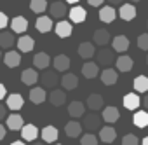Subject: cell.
Instances as JSON below:
<instances>
[{"label": "cell", "instance_id": "56", "mask_svg": "<svg viewBox=\"0 0 148 145\" xmlns=\"http://www.w3.org/2000/svg\"><path fill=\"white\" fill-rule=\"evenodd\" d=\"M0 58H2V52H0Z\"/></svg>", "mask_w": 148, "mask_h": 145}, {"label": "cell", "instance_id": "54", "mask_svg": "<svg viewBox=\"0 0 148 145\" xmlns=\"http://www.w3.org/2000/svg\"><path fill=\"white\" fill-rule=\"evenodd\" d=\"M54 145H61V143H54Z\"/></svg>", "mask_w": 148, "mask_h": 145}, {"label": "cell", "instance_id": "3", "mask_svg": "<svg viewBox=\"0 0 148 145\" xmlns=\"http://www.w3.org/2000/svg\"><path fill=\"white\" fill-rule=\"evenodd\" d=\"M38 81L42 82V88L45 89V88H54L61 79L58 77V72H56V70H54V72H51V70H44V74L40 75Z\"/></svg>", "mask_w": 148, "mask_h": 145}, {"label": "cell", "instance_id": "48", "mask_svg": "<svg viewBox=\"0 0 148 145\" xmlns=\"http://www.w3.org/2000/svg\"><path fill=\"white\" fill-rule=\"evenodd\" d=\"M141 103H143V107H145V108H148V95H145V98L141 100Z\"/></svg>", "mask_w": 148, "mask_h": 145}, {"label": "cell", "instance_id": "17", "mask_svg": "<svg viewBox=\"0 0 148 145\" xmlns=\"http://www.w3.org/2000/svg\"><path fill=\"white\" fill-rule=\"evenodd\" d=\"M68 14H70V19H71V23H82V21H86V18H87V12H86V9H84V7H80V6L71 7V9L68 11Z\"/></svg>", "mask_w": 148, "mask_h": 145}, {"label": "cell", "instance_id": "37", "mask_svg": "<svg viewBox=\"0 0 148 145\" xmlns=\"http://www.w3.org/2000/svg\"><path fill=\"white\" fill-rule=\"evenodd\" d=\"M136 93H148V77L146 75H138L132 82Z\"/></svg>", "mask_w": 148, "mask_h": 145}, {"label": "cell", "instance_id": "8", "mask_svg": "<svg viewBox=\"0 0 148 145\" xmlns=\"http://www.w3.org/2000/svg\"><path fill=\"white\" fill-rule=\"evenodd\" d=\"M82 75H84L86 79H94V77H98V75H99V66H98V63H94V61H86V63L82 65Z\"/></svg>", "mask_w": 148, "mask_h": 145}, {"label": "cell", "instance_id": "23", "mask_svg": "<svg viewBox=\"0 0 148 145\" xmlns=\"http://www.w3.org/2000/svg\"><path fill=\"white\" fill-rule=\"evenodd\" d=\"M115 18H117V11L112 6H103L99 9V19L103 23H112V21H115Z\"/></svg>", "mask_w": 148, "mask_h": 145}, {"label": "cell", "instance_id": "42", "mask_svg": "<svg viewBox=\"0 0 148 145\" xmlns=\"http://www.w3.org/2000/svg\"><path fill=\"white\" fill-rule=\"evenodd\" d=\"M9 25V18L4 14V12H0V32L5 30V26Z\"/></svg>", "mask_w": 148, "mask_h": 145}, {"label": "cell", "instance_id": "5", "mask_svg": "<svg viewBox=\"0 0 148 145\" xmlns=\"http://www.w3.org/2000/svg\"><path fill=\"white\" fill-rule=\"evenodd\" d=\"M117 138V131L113 126H105L99 129V135H98V140H101L103 143H113Z\"/></svg>", "mask_w": 148, "mask_h": 145}, {"label": "cell", "instance_id": "51", "mask_svg": "<svg viewBox=\"0 0 148 145\" xmlns=\"http://www.w3.org/2000/svg\"><path fill=\"white\" fill-rule=\"evenodd\" d=\"M64 2H66V4H77L79 0H64Z\"/></svg>", "mask_w": 148, "mask_h": 145}, {"label": "cell", "instance_id": "46", "mask_svg": "<svg viewBox=\"0 0 148 145\" xmlns=\"http://www.w3.org/2000/svg\"><path fill=\"white\" fill-rule=\"evenodd\" d=\"M5 138V126L0 124V140H4Z\"/></svg>", "mask_w": 148, "mask_h": 145}, {"label": "cell", "instance_id": "13", "mask_svg": "<svg viewBox=\"0 0 148 145\" xmlns=\"http://www.w3.org/2000/svg\"><path fill=\"white\" fill-rule=\"evenodd\" d=\"M11 30H12V33H25V32L28 30V21H26V18H23V16L12 18V21H11Z\"/></svg>", "mask_w": 148, "mask_h": 145}, {"label": "cell", "instance_id": "31", "mask_svg": "<svg viewBox=\"0 0 148 145\" xmlns=\"http://www.w3.org/2000/svg\"><path fill=\"white\" fill-rule=\"evenodd\" d=\"M49 102H51L54 107H61V105H64V102H66L64 89H52L51 95H49Z\"/></svg>", "mask_w": 148, "mask_h": 145}, {"label": "cell", "instance_id": "14", "mask_svg": "<svg viewBox=\"0 0 148 145\" xmlns=\"http://www.w3.org/2000/svg\"><path fill=\"white\" fill-rule=\"evenodd\" d=\"M86 107L91 108V112H98L99 108H103V96L98 95V93H92L87 96V102H86Z\"/></svg>", "mask_w": 148, "mask_h": 145}, {"label": "cell", "instance_id": "36", "mask_svg": "<svg viewBox=\"0 0 148 145\" xmlns=\"http://www.w3.org/2000/svg\"><path fill=\"white\" fill-rule=\"evenodd\" d=\"M132 122L138 128H146L148 126V112L146 110H136L132 115Z\"/></svg>", "mask_w": 148, "mask_h": 145}, {"label": "cell", "instance_id": "33", "mask_svg": "<svg viewBox=\"0 0 148 145\" xmlns=\"http://www.w3.org/2000/svg\"><path fill=\"white\" fill-rule=\"evenodd\" d=\"M99 75H101V82L105 86H113L117 82V70H113V68H105Z\"/></svg>", "mask_w": 148, "mask_h": 145}, {"label": "cell", "instance_id": "26", "mask_svg": "<svg viewBox=\"0 0 148 145\" xmlns=\"http://www.w3.org/2000/svg\"><path fill=\"white\" fill-rule=\"evenodd\" d=\"M51 63V58L47 52H37L33 56V66H37V70H47Z\"/></svg>", "mask_w": 148, "mask_h": 145}, {"label": "cell", "instance_id": "40", "mask_svg": "<svg viewBox=\"0 0 148 145\" xmlns=\"http://www.w3.org/2000/svg\"><path fill=\"white\" fill-rule=\"evenodd\" d=\"M122 145H139V140H138L136 135L129 133V135H125V136L122 138Z\"/></svg>", "mask_w": 148, "mask_h": 145}, {"label": "cell", "instance_id": "39", "mask_svg": "<svg viewBox=\"0 0 148 145\" xmlns=\"http://www.w3.org/2000/svg\"><path fill=\"white\" fill-rule=\"evenodd\" d=\"M98 136L94 133H86L82 138H80V145H98Z\"/></svg>", "mask_w": 148, "mask_h": 145}, {"label": "cell", "instance_id": "22", "mask_svg": "<svg viewBox=\"0 0 148 145\" xmlns=\"http://www.w3.org/2000/svg\"><path fill=\"white\" fill-rule=\"evenodd\" d=\"M49 12H51V18L61 19V18H64V14L68 12V9H66L64 2H52V4H51V9H49Z\"/></svg>", "mask_w": 148, "mask_h": 145}, {"label": "cell", "instance_id": "34", "mask_svg": "<svg viewBox=\"0 0 148 145\" xmlns=\"http://www.w3.org/2000/svg\"><path fill=\"white\" fill-rule=\"evenodd\" d=\"M18 49L21 51V52H30L32 49H33V46H35V40L30 37V35H23V37H19L18 39Z\"/></svg>", "mask_w": 148, "mask_h": 145}, {"label": "cell", "instance_id": "50", "mask_svg": "<svg viewBox=\"0 0 148 145\" xmlns=\"http://www.w3.org/2000/svg\"><path fill=\"white\" fill-rule=\"evenodd\" d=\"M141 145H148V136H145V138L141 140Z\"/></svg>", "mask_w": 148, "mask_h": 145}, {"label": "cell", "instance_id": "53", "mask_svg": "<svg viewBox=\"0 0 148 145\" xmlns=\"http://www.w3.org/2000/svg\"><path fill=\"white\" fill-rule=\"evenodd\" d=\"M136 2H141V0H131V4H136Z\"/></svg>", "mask_w": 148, "mask_h": 145}, {"label": "cell", "instance_id": "47", "mask_svg": "<svg viewBox=\"0 0 148 145\" xmlns=\"http://www.w3.org/2000/svg\"><path fill=\"white\" fill-rule=\"evenodd\" d=\"M110 2V6L113 7V6H122V0H108Z\"/></svg>", "mask_w": 148, "mask_h": 145}, {"label": "cell", "instance_id": "25", "mask_svg": "<svg viewBox=\"0 0 148 145\" xmlns=\"http://www.w3.org/2000/svg\"><path fill=\"white\" fill-rule=\"evenodd\" d=\"M96 54V47L92 42H82L79 46V56L84 58V59H91L92 56Z\"/></svg>", "mask_w": 148, "mask_h": 145}, {"label": "cell", "instance_id": "10", "mask_svg": "<svg viewBox=\"0 0 148 145\" xmlns=\"http://www.w3.org/2000/svg\"><path fill=\"white\" fill-rule=\"evenodd\" d=\"M38 79H40V75L37 74L35 68H26V70H23V74H21V81L26 86H35L38 82Z\"/></svg>", "mask_w": 148, "mask_h": 145}, {"label": "cell", "instance_id": "41", "mask_svg": "<svg viewBox=\"0 0 148 145\" xmlns=\"http://www.w3.org/2000/svg\"><path fill=\"white\" fill-rule=\"evenodd\" d=\"M138 47L143 51H148V33H141L138 37Z\"/></svg>", "mask_w": 148, "mask_h": 145}, {"label": "cell", "instance_id": "29", "mask_svg": "<svg viewBox=\"0 0 148 145\" xmlns=\"http://www.w3.org/2000/svg\"><path fill=\"white\" fill-rule=\"evenodd\" d=\"M64 133H66V136H70V138H77V136H80V133H82V124L77 122V121H70V122H66V126H64Z\"/></svg>", "mask_w": 148, "mask_h": 145}, {"label": "cell", "instance_id": "49", "mask_svg": "<svg viewBox=\"0 0 148 145\" xmlns=\"http://www.w3.org/2000/svg\"><path fill=\"white\" fill-rule=\"evenodd\" d=\"M11 145H26V143H25L23 140H16V142H12Z\"/></svg>", "mask_w": 148, "mask_h": 145}, {"label": "cell", "instance_id": "7", "mask_svg": "<svg viewBox=\"0 0 148 145\" xmlns=\"http://www.w3.org/2000/svg\"><path fill=\"white\" fill-rule=\"evenodd\" d=\"M40 136H42V140H44L45 143H56V142H58V136H59V131H58V128H54V126H45V128L40 131Z\"/></svg>", "mask_w": 148, "mask_h": 145}, {"label": "cell", "instance_id": "24", "mask_svg": "<svg viewBox=\"0 0 148 145\" xmlns=\"http://www.w3.org/2000/svg\"><path fill=\"white\" fill-rule=\"evenodd\" d=\"M35 26H37V30H38L40 33H47V32L52 30L54 23H52V18H51V16H40V18L37 19Z\"/></svg>", "mask_w": 148, "mask_h": 145}, {"label": "cell", "instance_id": "32", "mask_svg": "<svg viewBox=\"0 0 148 145\" xmlns=\"http://www.w3.org/2000/svg\"><path fill=\"white\" fill-rule=\"evenodd\" d=\"M119 117H120V114H119V108H117V107H106V108L103 110V115H101V119H103L105 122H108V124L117 122Z\"/></svg>", "mask_w": 148, "mask_h": 145}, {"label": "cell", "instance_id": "38", "mask_svg": "<svg viewBox=\"0 0 148 145\" xmlns=\"http://www.w3.org/2000/svg\"><path fill=\"white\" fill-rule=\"evenodd\" d=\"M30 9L35 14H42L47 11V0H30Z\"/></svg>", "mask_w": 148, "mask_h": 145}, {"label": "cell", "instance_id": "55", "mask_svg": "<svg viewBox=\"0 0 148 145\" xmlns=\"http://www.w3.org/2000/svg\"><path fill=\"white\" fill-rule=\"evenodd\" d=\"M146 63H148V56H146Z\"/></svg>", "mask_w": 148, "mask_h": 145}, {"label": "cell", "instance_id": "16", "mask_svg": "<svg viewBox=\"0 0 148 145\" xmlns=\"http://www.w3.org/2000/svg\"><path fill=\"white\" fill-rule=\"evenodd\" d=\"M68 114H70V117H73V119H79V117L86 115V105H84L82 102H71V103L68 105Z\"/></svg>", "mask_w": 148, "mask_h": 145}, {"label": "cell", "instance_id": "4", "mask_svg": "<svg viewBox=\"0 0 148 145\" xmlns=\"http://www.w3.org/2000/svg\"><path fill=\"white\" fill-rule=\"evenodd\" d=\"M110 40H112V37H110V32H108L106 28H99V30H96L94 35H92V42H94L96 46H99V47H106Z\"/></svg>", "mask_w": 148, "mask_h": 145}, {"label": "cell", "instance_id": "45", "mask_svg": "<svg viewBox=\"0 0 148 145\" xmlns=\"http://www.w3.org/2000/svg\"><path fill=\"white\" fill-rule=\"evenodd\" d=\"M5 95H7L5 86H4V84H0V100H4V98H5Z\"/></svg>", "mask_w": 148, "mask_h": 145}, {"label": "cell", "instance_id": "12", "mask_svg": "<svg viewBox=\"0 0 148 145\" xmlns=\"http://www.w3.org/2000/svg\"><path fill=\"white\" fill-rule=\"evenodd\" d=\"M23 105H25V100H23V96L19 93H12V95L7 96V108L9 110L18 112V110L23 108Z\"/></svg>", "mask_w": 148, "mask_h": 145}, {"label": "cell", "instance_id": "11", "mask_svg": "<svg viewBox=\"0 0 148 145\" xmlns=\"http://www.w3.org/2000/svg\"><path fill=\"white\" fill-rule=\"evenodd\" d=\"M112 49L115 52H125L129 49V39L125 35H117L115 39H112Z\"/></svg>", "mask_w": 148, "mask_h": 145}, {"label": "cell", "instance_id": "19", "mask_svg": "<svg viewBox=\"0 0 148 145\" xmlns=\"http://www.w3.org/2000/svg\"><path fill=\"white\" fill-rule=\"evenodd\" d=\"M25 121H23V117L19 115V114H11L9 117H7V121H5V124H7V128L11 129V131H21L23 129V124Z\"/></svg>", "mask_w": 148, "mask_h": 145}, {"label": "cell", "instance_id": "6", "mask_svg": "<svg viewBox=\"0 0 148 145\" xmlns=\"http://www.w3.org/2000/svg\"><path fill=\"white\" fill-rule=\"evenodd\" d=\"M54 32H56L58 37L66 39V37L71 35V32H73V25H71L70 21H59V23L54 25Z\"/></svg>", "mask_w": 148, "mask_h": 145}, {"label": "cell", "instance_id": "2", "mask_svg": "<svg viewBox=\"0 0 148 145\" xmlns=\"http://www.w3.org/2000/svg\"><path fill=\"white\" fill-rule=\"evenodd\" d=\"M82 128H86L89 133H94L98 129H101V117L96 114V112H91V114H86L84 115V121H82Z\"/></svg>", "mask_w": 148, "mask_h": 145}, {"label": "cell", "instance_id": "44", "mask_svg": "<svg viewBox=\"0 0 148 145\" xmlns=\"http://www.w3.org/2000/svg\"><path fill=\"white\" fill-rule=\"evenodd\" d=\"M5 115H7V107L0 103V121H2V119H5Z\"/></svg>", "mask_w": 148, "mask_h": 145}, {"label": "cell", "instance_id": "21", "mask_svg": "<svg viewBox=\"0 0 148 145\" xmlns=\"http://www.w3.org/2000/svg\"><path fill=\"white\" fill-rule=\"evenodd\" d=\"M115 66H117V72H124V74H125V72H131V68H132V58L122 54L120 58L115 59Z\"/></svg>", "mask_w": 148, "mask_h": 145}, {"label": "cell", "instance_id": "20", "mask_svg": "<svg viewBox=\"0 0 148 145\" xmlns=\"http://www.w3.org/2000/svg\"><path fill=\"white\" fill-rule=\"evenodd\" d=\"M59 82H61L64 91H71V89H75L79 86V79H77V75H73V74H64Z\"/></svg>", "mask_w": 148, "mask_h": 145}, {"label": "cell", "instance_id": "27", "mask_svg": "<svg viewBox=\"0 0 148 145\" xmlns=\"http://www.w3.org/2000/svg\"><path fill=\"white\" fill-rule=\"evenodd\" d=\"M52 65H54V70L56 72H66L70 68V58L66 54H58L52 59Z\"/></svg>", "mask_w": 148, "mask_h": 145}, {"label": "cell", "instance_id": "18", "mask_svg": "<svg viewBox=\"0 0 148 145\" xmlns=\"http://www.w3.org/2000/svg\"><path fill=\"white\" fill-rule=\"evenodd\" d=\"M119 14H120V19H124V21H131V19H134L136 18V7H134V4H122L120 6V11H119Z\"/></svg>", "mask_w": 148, "mask_h": 145}, {"label": "cell", "instance_id": "57", "mask_svg": "<svg viewBox=\"0 0 148 145\" xmlns=\"http://www.w3.org/2000/svg\"><path fill=\"white\" fill-rule=\"evenodd\" d=\"M146 26H148V21H146Z\"/></svg>", "mask_w": 148, "mask_h": 145}, {"label": "cell", "instance_id": "1", "mask_svg": "<svg viewBox=\"0 0 148 145\" xmlns=\"http://www.w3.org/2000/svg\"><path fill=\"white\" fill-rule=\"evenodd\" d=\"M96 63H98V66L101 65V66H110L113 61H115V51L113 49H108V47H103V49H99V51H96Z\"/></svg>", "mask_w": 148, "mask_h": 145}, {"label": "cell", "instance_id": "43", "mask_svg": "<svg viewBox=\"0 0 148 145\" xmlns=\"http://www.w3.org/2000/svg\"><path fill=\"white\" fill-rule=\"evenodd\" d=\"M87 2H89V6H92V7H101L105 0H87Z\"/></svg>", "mask_w": 148, "mask_h": 145}, {"label": "cell", "instance_id": "9", "mask_svg": "<svg viewBox=\"0 0 148 145\" xmlns=\"http://www.w3.org/2000/svg\"><path fill=\"white\" fill-rule=\"evenodd\" d=\"M16 42L18 40H16L12 32H9V30H2V32H0V49H11Z\"/></svg>", "mask_w": 148, "mask_h": 145}, {"label": "cell", "instance_id": "15", "mask_svg": "<svg viewBox=\"0 0 148 145\" xmlns=\"http://www.w3.org/2000/svg\"><path fill=\"white\" fill-rule=\"evenodd\" d=\"M38 135H40V131H38V128L33 126V124H25L23 129H21V136H23L25 142H35V138H37Z\"/></svg>", "mask_w": 148, "mask_h": 145}, {"label": "cell", "instance_id": "35", "mask_svg": "<svg viewBox=\"0 0 148 145\" xmlns=\"http://www.w3.org/2000/svg\"><path fill=\"white\" fill-rule=\"evenodd\" d=\"M4 63H5V66H9V68H16V66L21 63V54L16 52V51H9V52H5V56H4Z\"/></svg>", "mask_w": 148, "mask_h": 145}, {"label": "cell", "instance_id": "30", "mask_svg": "<svg viewBox=\"0 0 148 145\" xmlns=\"http://www.w3.org/2000/svg\"><path fill=\"white\" fill-rule=\"evenodd\" d=\"M47 100V93L44 88H32L30 89V102L32 103H44Z\"/></svg>", "mask_w": 148, "mask_h": 145}, {"label": "cell", "instance_id": "52", "mask_svg": "<svg viewBox=\"0 0 148 145\" xmlns=\"http://www.w3.org/2000/svg\"><path fill=\"white\" fill-rule=\"evenodd\" d=\"M32 145H44V143H40V142H33Z\"/></svg>", "mask_w": 148, "mask_h": 145}, {"label": "cell", "instance_id": "28", "mask_svg": "<svg viewBox=\"0 0 148 145\" xmlns=\"http://www.w3.org/2000/svg\"><path fill=\"white\" fill-rule=\"evenodd\" d=\"M139 105H141V98L138 96V95H134V93H127L125 96H124V107L127 108V110H136V108H139Z\"/></svg>", "mask_w": 148, "mask_h": 145}]
</instances>
